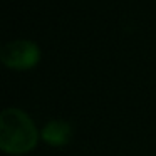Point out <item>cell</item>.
I'll return each instance as SVG.
<instances>
[{
    "label": "cell",
    "mask_w": 156,
    "mask_h": 156,
    "mask_svg": "<svg viewBox=\"0 0 156 156\" xmlns=\"http://www.w3.org/2000/svg\"><path fill=\"white\" fill-rule=\"evenodd\" d=\"M39 129L32 118L19 108L0 112V149L7 154H25L39 143Z\"/></svg>",
    "instance_id": "6da1fadb"
},
{
    "label": "cell",
    "mask_w": 156,
    "mask_h": 156,
    "mask_svg": "<svg viewBox=\"0 0 156 156\" xmlns=\"http://www.w3.org/2000/svg\"><path fill=\"white\" fill-rule=\"evenodd\" d=\"M0 61L12 71H29L41 62V47L27 39L7 42L0 49Z\"/></svg>",
    "instance_id": "7a4b0ae2"
},
{
    "label": "cell",
    "mask_w": 156,
    "mask_h": 156,
    "mask_svg": "<svg viewBox=\"0 0 156 156\" xmlns=\"http://www.w3.org/2000/svg\"><path fill=\"white\" fill-rule=\"evenodd\" d=\"M72 138V126L67 121L54 119L49 121L41 131V139L49 146H64Z\"/></svg>",
    "instance_id": "3957f363"
}]
</instances>
